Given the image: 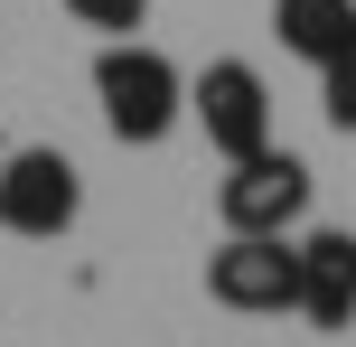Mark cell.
<instances>
[{"instance_id":"9c48e42d","label":"cell","mask_w":356,"mask_h":347,"mask_svg":"<svg viewBox=\"0 0 356 347\" xmlns=\"http://www.w3.org/2000/svg\"><path fill=\"white\" fill-rule=\"evenodd\" d=\"M75 10V29H104V38H131L150 19V0H66Z\"/></svg>"},{"instance_id":"52a82bcc","label":"cell","mask_w":356,"mask_h":347,"mask_svg":"<svg viewBox=\"0 0 356 347\" xmlns=\"http://www.w3.org/2000/svg\"><path fill=\"white\" fill-rule=\"evenodd\" d=\"M272 38L291 56H309V66H328L356 38V0H272Z\"/></svg>"},{"instance_id":"7a4b0ae2","label":"cell","mask_w":356,"mask_h":347,"mask_svg":"<svg viewBox=\"0 0 356 347\" xmlns=\"http://www.w3.org/2000/svg\"><path fill=\"white\" fill-rule=\"evenodd\" d=\"M216 216H225V235H291V225L309 216V160L282 150V141L225 160V179H216Z\"/></svg>"},{"instance_id":"277c9868","label":"cell","mask_w":356,"mask_h":347,"mask_svg":"<svg viewBox=\"0 0 356 347\" xmlns=\"http://www.w3.org/2000/svg\"><path fill=\"white\" fill-rule=\"evenodd\" d=\"M85 216V179H75V160L66 150H10L0 160V235H19V244H56L66 225Z\"/></svg>"},{"instance_id":"ba28073f","label":"cell","mask_w":356,"mask_h":347,"mask_svg":"<svg viewBox=\"0 0 356 347\" xmlns=\"http://www.w3.org/2000/svg\"><path fill=\"white\" fill-rule=\"evenodd\" d=\"M319 113H328V131H356V38L319 66Z\"/></svg>"},{"instance_id":"6da1fadb","label":"cell","mask_w":356,"mask_h":347,"mask_svg":"<svg viewBox=\"0 0 356 347\" xmlns=\"http://www.w3.org/2000/svg\"><path fill=\"white\" fill-rule=\"evenodd\" d=\"M94 104H104V131L122 150H150V141H169V131L188 122V75H178L160 47H141V38H104V56H94Z\"/></svg>"},{"instance_id":"8992f818","label":"cell","mask_w":356,"mask_h":347,"mask_svg":"<svg viewBox=\"0 0 356 347\" xmlns=\"http://www.w3.org/2000/svg\"><path fill=\"white\" fill-rule=\"evenodd\" d=\"M300 319L309 329H356V235L347 225L300 235Z\"/></svg>"},{"instance_id":"5b68a950","label":"cell","mask_w":356,"mask_h":347,"mask_svg":"<svg viewBox=\"0 0 356 347\" xmlns=\"http://www.w3.org/2000/svg\"><path fill=\"white\" fill-rule=\"evenodd\" d=\"M188 122L207 131L216 160L263 150L272 141V85H263V66H253V56H216V66L188 85Z\"/></svg>"},{"instance_id":"3957f363","label":"cell","mask_w":356,"mask_h":347,"mask_svg":"<svg viewBox=\"0 0 356 347\" xmlns=\"http://www.w3.org/2000/svg\"><path fill=\"white\" fill-rule=\"evenodd\" d=\"M207 300L234 319L300 310V235H225L207 254Z\"/></svg>"}]
</instances>
